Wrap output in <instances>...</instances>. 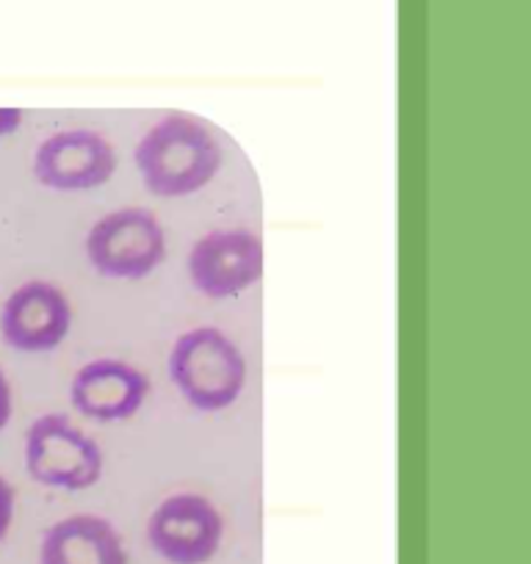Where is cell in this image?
I'll list each match as a JSON object with an SVG mask.
<instances>
[{"mask_svg": "<svg viewBox=\"0 0 531 564\" xmlns=\"http://www.w3.org/2000/svg\"><path fill=\"white\" fill-rule=\"evenodd\" d=\"M188 280L208 300H232L258 285L266 269L260 236L249 230H210L188 252Z\"/></svg>", "mask_w": 531, "mask_h": 564, "instance_id": "cell-6", "label": "cell"}, {"mask_svg": "<svg viewBox=\"0 0 531 564\" xmlns=\"http://www.w3.org/2000/svg\"><path fill=\"white\" fill-rule=\"evenodd\" d=\"M25 468L31 479L53 490H89L102 476V452L64 412H47L29 426Z\"/></svg>", "mask_w": 531, "mask_h": 564, "instance_id": "cell-4", "label": "cell"}, {"mask_svg": "<svg viewBox=\"0 0 531 564\" xmlns=\"http://www.w3.org/2000/svg\"><path fill=\"white\" fill-rule=\"evenodd\" d=\"M225 540V518L210 498L175 492L153 509L148 542L170 564H208Z\"/></svg>", "mask_w": 531, "mask_h": 564, "instance_id": "cell-5", "label": "cell"}, {"mask_svg": "<svg viewBox=\"0 0 531 564\" xmlns=\"http://www.w3.org/2000/svg\"><path fill=\"white\" fill-rule=\"evenodd\" d=\"M133 159L150 194L181 199L214 183L225 164V150L203 119L192 113H170L148 128Z\"/></svg>", "mask_w": 531, "mask_h": 564, "instance_id": "cell-1", "label": "cell"}, {"mask_svg": "<svg viewBox=\"0 0 531 564\" xmlns=\"http://www.w3.org/2000/svg\"><path fill=\"white\" fill-rule=\"evenodd\" d=\"M166 258V232L150 208H119L86 232V260L108 280L139 282Z\"/></svg>", "mask_w": 531, "mask_h": 564, "instance_id": "cell-3", "label": "cell"}, {"mask_svg": "<svg viewBox=\"0 0 531 564\" xmlns=\"http://www.w3.org/2000/svg\"><path fill=\"white\" fill-rule=\"evenodd\" d=\"M14 503H18L14 487L9 485L7 476H0V540L9 534L14 523Z\"/></svg>", "mask_w": 531, "mask_h": 564, "instance_id": "cell-11", "label": "cell"}, {"mask_svg": "<svg viewBox=\"0 0 531 564\" xmlns=\"http://www.w3.org/2000/svg\"><path fill=\"white\" fill-rule=\"evenodd\" d=\"M12 410H14V393H12V382H9L7 371L0 368V430L12 421Z\"/></svg>", "mask_w": 531, "mask_h": 564, "instance_id": "cell-12", "label": "cell"}, {"mask_svg": "<svg viewBox=\"0 0 531 564\" xmlns=\"http://www.w3.org/2000/svg\"><path fill=\"white\" fill-rule=\"evenodd\" d=\"M117 150L106 135L89 128H69L40 141L34 177L51 192H91L117 175Z\"/></svg>", "mask_w": 531, "mask_h": 564, "instance_id": "cell-7", "label": "cell"}, {"mask_svg": "<svg viewBox=\"0 0 531 564\" xmlns=\"http://www.w3.org/2000/svg\"><path fill=\"white\" fill-rule=\"evenodd\" d=\"M73 329V305L51 280H25L0 307V335L12 349L42 355L64 344Z\"/></svg>", "mask_w": 531, "mask_h": 564, "instance_id": "cell-8", "label": "cell"}, {"mask_svg": "<svg viewBox=\"0 0 531 564\" xmlns=\"http://www.w3.org/2000/svg\"><path fill=\"white\" fill-rule=\"evenodd\" d=\"M170 379L183 399L199 412H221L247 388V360L219 327H194L170 351Z\"/></svg>", "mask_w": 531, "mask_h": 564, "instance_id": "cell-2", "label": "cell"}, {"mask_svg": "<svg viewBox=\"0 0 531 564\" xmlns=\"http://www.w3.org/2000/svg\"><path fill=\"white\" fill-rule=\"evenodd\" d=\"M150 395V379L139 366L117 357H100L75 371L69 384L73 406L97 423L130 421Z\"/></svg>", "mask_w": 531, "mask_h": 564, "instance_id": "cell-9", "label": "cell"}, {"mask_svg": "<svg viewBox=\"0 0 531 564\" xmlns=\"http://www.w3.org/2000/svg\"><path fill=\"white\" fill-rule=\"evenodd\" d=\"M40 564H128V547L111 520L80 512L42 534Z\"/></svg>", "mask_w": 531, "mask_h": 564, "instance_id": "cell-10", "label": "cell"}, {"mask_svg": "<svg viewBox=\"0 0 531 564\" xmlns=\"http://www.w3.org/2000/svg\"><path fill=\"white\" fill-rule=\"evenodd\" d=\"M23 119H25L23 108H18V106H0V139H3V135L18 133L20 124H23Z\"/></svg>", "mask_w": 531, "mask_h": 564, "instance_id": "cell-13", "label": "cell"}]
</instances>
